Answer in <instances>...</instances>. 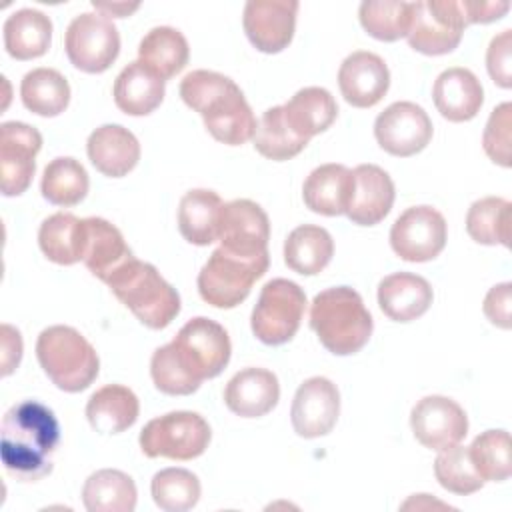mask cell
I'll return each instance as SVG.
<instances>
[{
    "label": "cell",
    "mask_w": 512,
    "mask_h": 512,
    "mask_svg": "<svg viewBox=\"0 0 512 512\" xmlns=\"http://www.w3.org/2000/svg\"><path fill=\"white\" fill-rule=\"evenodd\" d=\"M512 302V284L510 282H502L494 288H490V292L484 298V314L486 318L498 326L508 330L510 328V304Z\"/></svg>",
    "instance_id": "7dc6e473"
},
{
    "label": "cell",
    "mask_w": 512,
    "mask_h": 512,
    "mask_svg": "<svg viewBox=\"0 0 512 512\" xmlns=\"http://www.w3.org/2000/svg\"><path fill=\"white\" fill-rule=\"evenodd\" d=\"M374 136L384 152L408 158L422 152L432 140V120L414 102H394L378 114Z\"/></svg>",
    "instance_id": "4fadbf2b"
},
{
    "label": "cell",
    "mask_w": 512,
    "mask_h": 512,
    "mask_svg": "<svg viewBox=\"0 0 512 512\" xmlns=\"http://www.w3.org/2000/svg\"><path fill=\"white\" fill-rule=\"evenodd\" d=\"M510 128H512V104L502 102L496 106L486 122L482 134V146L488 158L504 168L510 166Z\"/></svg>",
    "instance_id": "f6af8a7d"
},
{
    "label": "cell",
    "mask_w": 512,
    "mask_h": 512,
    "mask_svg": "<svg viewBox=\"0 0 512 512\" xmlns=\"http://www.w3.org/2000/svg\"><path fill=\"white\" fill-rule=\"evenodd\" d=\"M92 6L96 10H100V14H104L106 18L112 14L114 18H124L128 14H132L134 10H138L140 4H126V2H112V4H102V2H92Z\"/></svg>",
    "instance_id": "f907efd6"
},
{
    "label": "cell",
    "mask_w": 512,
    "mask_h": 512,
    "mask_svg": "<svg viewBox=\"0 0 512 512\" xmlns=\"http://www.w3.org/2000/svg\"><path fill=\"white\" fill-rule=\"evenodd\" d=\"M282 112L292 132L310 140L332 126L338 116V104L326 88L308 86L282 104Z\"/></svg>",
    "instance_id": "f1b7e54d"
},
{
    "label": "cell",
    "mask_w": 512,
    "mask_h": 512,
    "mask_svg": "<svg viewBox=\"0 0 512 512\" xmlns=\"http://www.w3.org/2000/svg\"><path fill=\"white\" fill-rule=\"evenodd\" d=\"M92 166L110 178H122L140 160V144L136 136L120 124H104L96 128L86 142Z\"/></svg>",
    "instance_id": "7402d4cb"
},
{
    "label": "cell",
    "mask_w": 512,
    "mask_h": 512,
    "mask_svg": "<svg viewBox=\"0 0 512 512\" xmlns=\"http://www.w3.org/2000/svg\"><path fill=\"white\" fill-rule=\"evenodd\" d=\"M252 142H254V148L264 158L282 162L300 154L310 140L300 138L298 134L292 132V128L284 118L282 106H272L258 120Z\"/></svg>",
    "instance_id": "f35d334b"
},
{
    "label": "cell",
    "mask_w": 512,
    "mask_h": 512,
    "mask_svg": "<svg viewBox=\"0 0 512 512\" xmlns=\"http://www.w3.org/2000/svg\"><path fill=\"white\" fill-rule=\"evenodd\" d=\"M434 292L426 278L412 272H394L378 284L380 310L394 322H412L432 304Z\"/></svg>",
    "instance_id": "cb8c5ba5"
},
{
    "label": "cell",
    "mask_w": 512,
    "mask_h": 512,
    "mask_svg": "<svg viewBox=\"0 0 512 512\" xmlns=\"http://www.w3.org/2000/svg\"><path fill=\"white\" fill-rule=\"evenodd\" d=\"M436 110L450 122L472 120L484 102V90L480 80L468 68L444 70L432 88Z\"/></svg>",
    "instance_id": "603a6c76"
},
{
    "label": "cell",
    "mask_w": 512,
    "mask_h": 512,
    "mask_svg": "<svg viewBox=\"0 0 512 512\" xmlns=\"http://www.w3.org/2000/svg\"><path fill=\"white\" fill-rule=\"evenodd\" d=\"M416 440L430 450H444L468 434V418L458 402L446 396H426L410 412Z\"/></svg>",
    "instance_id": "2e32d148"
},
{
    "label": "cell",
    "mask_w": 512,
    "mask_h": 512,
    "mask_svg": "<svg viewBox=\"0 0 512 512\" xmlns=\"http://www.w3.org/2000/svg\"><path fill=\"white\" fill-rule=\"evenodd\" d=\"M170 348L184 372L200 384L206 378L218 376L228 366L232 354L228 332L204 316L188 320L170 342Z\"/></svg>",
    "instance_id": "52a82bcc"
},
{
    "label": "cell",
    "mask_w": 512,
    "mask_h": 512,
    "mask_svg": "<svg viewBox=\"0 0 512 512\" xmlns=\"http://www.w3.org/2000/svg\"><path fill=\"white\" fill-rule=\"evenodd\" d=\"M340 414V392L336 384L324 376L304 380L292 400V426L302 438H318L328 434Z\"/></svg>",
    "instance_id": "ac0fdd59"
},
{
    "label": "cell",
    "mask_w": 512,
    "mask_h": 512,
    "mask_svg": "<svg viewBox=\"0 0 512 512\" xmlns=\"http://www.w3.org/2000/svg\"><path fill=\"white\" fill-rule=\"evenodd\" d=\"M352 192V170L344 164H322L314 168L302 186L304 204L322 216L346 214Z\"/></svg>",
    "instance_id": "484cf974"
},
{
    "label": "cell",
    "mask_w": 512,
    "mask_h": 512,
    "mask_svg": "<svg viewBox=\"0 0 512 512\" xmlns=\"http://www.w3.org/2000/svg\"><path fill=\"white\" fill-rule=\"evenodd\" d=\"M412 4L408 44L420 54L440 56L452 52L466 28L458 0H418Z\"/></svg>",
    "instance_id": "8fae6325"
},
{
    "label": "cell",
    "mask_w": 512,
    "mask_h": 512,
    "mask_svg": "<svg viewBox=\"0 0 512 512\" xmlns=\"http://www.w3.org/2000/svg\"><path fill=\"white\" fill-rule=\"evenodd\" d=\"M338 86L350 106L370 108L388 92L390 72L378 54L358 50L346 56L340 64Z\"/></svg>",
    "instance_id": "d6986e66"
},
{
    "label": "cell",
    "mask_w": 512,
    "mask_h": 512,
    "mask_svg": "<svg viewBox=\"0 0 512 512\" xmlns=\"http://www.w3.org/2000/svg\"><path fill=\"white\" fill-rule=\"evenodd\" d=\"M474 470L484 482H502L512 474L510 434L506 430H486L468 446Z\"/></svg>",
    "instance_id": "b9f144b4"
},
{
    "label": "cell",
    "mask_w": 512,
    "mask_h": 512,
    "mask_svg": "<svg viewBox=\"0 0 512 512\" xmlns=\"http://www.w3.org/2000/svg\"><path fill=\"white\" fill-rule=\"evenodd\" d=\"M394 196V182L386 170L376 164H360L352 170L346 216L358 226H374L388 216Z\"/></svg>",
    "instance_id": "ffe728a7"
},
{
    "label": "cell",
    "mask_w": 512,
    "mask_h": 512,
    "mask_svg": "<svg viewBox=\"0 0 512 512\" xmlns=\"http://www.w3.org/2000/svg\"><path fill=\"white\" fill-rule=\"evenodd\" d=\"M334 256V240L330 232L316 224L294 228L284 242V262L302 276L320 274Z\"/></svg>",
    "instance_id": "1f68e13d"
},
{
    "label": "cell",
    "mask_w": 512,
    "mask_h": 512,
    "mask_svg": "<svg viewBox=\"0 0 512 512\" xmlns=\"http://www.w3.org/2000/svg\"><path fill=\"white\" fill-rule=\"evenodd\" d=\"M270 222L260 204L240 198L222 204L218 240L220 248L240 256H260L268 252Z\"/></svg>",
    "instance_id": "9a60e30c"
},
{
    "label": "cell",
    "mask_w": 512,
    "mask_h": 512,
    "mask_svg": "<svg viewBox=\"0 0 512 512\" xmlns=\"http://www.w3.org/2000/svg\"><path fill=\"white\" fill-rule=\"evenodd\" d=\"M84 228H86V240H84L82 262L96 278H100L102 282H108L110 276L122 264L134 258V254L126 246L122 232L108 220L90 216V218H84Z\"/></svg>",
    "instance_id": "d4e9b609"
},
{
    "label": "cell",
    "mask_w": 512,
    "mask_h": 512,
    "mask_svg": "<svg viewBox=\"0 0 512 512\" xmlns=\"http://www.w3.org/2000/svg\"><path fill=\"white\" fill-rule=\"evenodd\" d=\"M270 256H240L216 248L198 274V292L214 308H234L246 300L252 284L268 270Z\"/></svg>",
    "instance_id": "8992f818"
},
{
    "label": "cell",
    "mask_w": 512,
    "mask_h": 512,
    "mask_svg": "<svg viewBox=\"0 0 512 512\" xmlns=\"http://www.w3.org/2000/svg\"><path fill=\"white\" fill-rule=\"evenodd\" d=\"M278 398V378L266 368H244L236 372L224 388L226 406L242 418L268 414L278 404Z\"/></svg>",
    "instance_id": "44dd1931"
},
{
    "label": "cell",
    "mask_w": 512,
    "mask_h": 512,
    "mask_svg": "<svg viewBox=\"0 0 512 512\" xmlns=\"http://www.w3.org/2000/svg\"><path fill=\"white\" fill-rule=\"evenodd\" d=\"M310 326L328 352L350 356L368 344L374 322L356 290L334 286L314 296Z\"/></svg>",
    "instance_id": "3957f363"
},
{
    "label": "cell",
    "mask_w": 512,
    "mask_h": 512,
    "mask_svg": "<svg viewBox=\"0 0 512 512\" xmlns=\"http://www.w3.org/2000/svg\"><path fill=\"white\" fill-rule=\"evenodd\" d=\"M36 356L52 384L64 392L86 390L100 370L94 346L72 326L58 324L42 330Z\"/></svg>",
    "instance_id": "5b68a950"
},
{
    "label": "cell",
    "mask_w": 512,
    "mask_h": 512,
    "mask_svg": "<svg viewBox=\"0 0 512 512\" xmlns=\"http://www.w3.org/2000/svg\"><path fill=\"white\" fill-rule=\"evenodd\" d=\"M114 296L148 328H166L180 312V296L148 262L130 258L106 282Z\"/></svg>",
    "instance_id": "277c9868"
},
{
    "label": "cell",
    "mask_w": 512,
    "mask_h": 512,
    "mask_svg": "<svg viewBox=\"0 0 512 512\" xmlns=\"http://www.w3.org/2000/svg\"><path fill=\"white\" fill-rule=\"evenodd\" d=\"M222 200L214 190L196 188L182 196L178 206V228L186 242L208 246L218 240Z\"/></svg>",
    "instance_id": "4dcf8cb0"
},
{
    "label": "cell",
    "mask_w": 512,
    "mask_h": 512,
    "mask_svg": "<svg viewBox=\"0 0 512 512\" xmlns=\"http://www.w3.org/2000/svg\"><path fill=\"white\" fill-rule=\"evenodd\" d=\"M468 236L486 246H510L512 236V204L500 196H486L468 208L466 214Z\"/></svg>",
    "instance_id": "8d00e7d4"
},
{
    "label": "cell",
    "mask_w": 512,
    "mask_h": 512,
    "mask_svg": "<svg viewBox=\"0 0 512 512\" xmlns=\"http://www.w3.org/2000/svg\"><path fill=\"white\" fill-rule=\"evenodd\" d=\"M446 220L432 206H412L390 228V246L406 262L434 260L446 246Z\"/></svg>",
    "instance_id": "7c38bea8"
},
{
    "label": "cell",
    "mask_w": 512,
    "mask_h": 512,
    "mask_svg": "<svg viewBox=\"0 0 512 512\" xmlns=\"http://www.w3.org/2000/svg\"><path fill=\"white\" fill-rule=\"evenodd\" d=\"M150 374L154 386L170 396H188L200 388V382L190 378L172 354L170 344L156 348L150 360Z\"/></svg>",
    "instance_id": "ee69618b"
},
{
    "label": "cell",
    "mask_w": 512,
    "mask_h": 512,
    "mask_svg": "<svg viewBox=\"0 0 512 512\" xmlns=\"http://www.w3.org/2000/svg\"><path fill=\"white\" fill-rule=\"evenodd\" d=\"M358 18L362 28L376 40L396 42L408 36L412 4L400 0H366L360 4Z\"/></svg>",
    "instance_id": "ab89813d"
},
{
    "label": "cell",
    "mask_w": 512,
    "mask_h": 512,
    "mask_svg": "<svg viewBox=\"0 0 512 512\" xmlns=\"http://www.w3.org/2000/svg\"><path fill=\"white\" fill-rule=\"evenodd\" d=\"M64 48L74 68L86 74H100L118 58L120 34L104 14L84 12L68 24Z\"/></svg>",
    "instance_id": "30bf717a"
},
{
    "label": "cell",
    "mask_w": 512,
    "mask_h": 512,
    "mask_svg": "<svg viewBox=\"0 0 512 512\" xmlns=\"http://www.w3.org/2000/svg\"><path fill=\"white\" fill-rule=\"evenodd\" d=\"M4 48L16 60L40 58L52 42V20L34 8L12 12L4 22Z\"/></svg>",
    "instance_id": "f546056e"
},
{
    "label": "cell",
    "mask_w": 512,
    "mask_h": 512,
    "mask_svg": "<svg viewBox=\"0 0 512 512\" xmlns=\"http://www.w3.org/2000/svg\"><path fill=\"white\" fill-rule=\"evenodd\" d=\"M138 412L140 404L136 394L122 384H106L98 388L86 404V418L100 434L128 430L138 420Z\"/></svg>",
    "instance_id": "83f0119b"
},
{
    "label": "cell",
    "mask_w": 512,
    "mask_h": 512,
    "mask_svg": "<svg viewBox=\"0 0 512 512\" xmlns=\"http://www.w3.org/2000/svg\"><path fill=\"white\" fill-rule=\"evenodd\" d=\"M84 240V220L70 212H56L48 216L38 230L40 250L48 260L62 266H70L82 260Z\"/></svg>",
    "instance_id": "836d02e7"
},
{
    "label": "cell",
    "mask_w": 512,
    "mask_h": 512,
    "mask_svg": "<svg viewBox=\"0 0 512 512\" xmlns=\"http://www.w3.org/2000/svg\"><path fill=\"white\" fill-rule=\"evenodd\" d=\"M296 14V0H250L244 6L242 26L256 50L276 54L292 42Z\"/></svg>",
    "instance_id": "e0dca14e"
},
{
    "label": "cell",
    "mask_w": 512,
    "mask_h": 512,
    "mask_svg": "<svg viewBox=\"0 0 512 512\" xmlns=\"http://www.w3.org/2000/svg\"><path fill=\"white\" fill-rule=\"evenodd\" d=\"M88 172L86 168L70 156L54 158L46 164L40 190L42 196L54 206H76L88 194Z\"/></svg>",
    "instance_id": "74e56055"
},
{
    "label": "cell",
    "mask_w": 512,
    "mask_h": 512,
    "mask_svg": "<svg viewBox=\"0 0 512 512\" xmlns=\"http://www.w3.org/2000/svg\"><path fill=\"white\" fill-rule=\"evenodd\" d=\"M40 148L42 136L34 126L16 120L0 126V188L4 196H20L28 190Z\"/></svg>",
    "instance_id": "5bb4252c"
},
{
    "label": "cell",
    "mask_w": 512,
    "mask_h": 512,
    "mask_svg": "<svg viewBox=\"0 0 512 512\" xmlns=\"http://www.w3.org/2000/svg\"><path fill=\"white\" fill-rule=\"evenodd\" d=\"M136 496L134 480L114 468L96 470L82 488V502L90 512H132Z\"/></svg>",
    "instance_id": "e575fe53"
},
{
    "label": "cell",
    "mask_w": 512,
    "mask_h": 512,
    "mask_svg": "<svg viewBox=\"0 0 512 512\" xmlns=\"http://www.w3.org/2000/svg\"><path fill=\"white\" fill-rule=\"evenodd\" d=\"M512 30H504L492 38L486 52V68L500 88L512 86Z\"/></svg>",
    "instance_id": "bcb514c9"
},
{
    "label": "cell",
    "mask_w": 512,
    "mask_h": 512,
    "mask_svg": "<svg viewBox=\"0 0 512 512\" xmlns=\"http://www.w3.org/2000/svg\"><path fill=\"white\" fill-rule=\"evenodd\" d=\"M306 310L304 290L286 278H274L260 290L258 302L252 310V332L268 344L280 346L294 338Z\"/></svg>",
    "instance_id": "9c48e42d"
},
{
    "label": "cell",
    "mask_w": 512,
    "mask_h": 512,
    "mask_svg": "<svg viewBox=\"0 0 512 512\" xmlns=\"http://www.w3.org/2000/svg\"><path fill=\"white\" fill-rule=\"evenodd\" d=\"M20 98L30 112L52 118L68 108L70 86L58 70L34 68L22 78Z\"/></svg>",
    "instance_id": "d590c367"
},
{
    "label": "cell",
    "mask_w": 512,
    "mask_h": 512,
    "mask_svg": "<svg viewBox=\"0 0 512 512\" xmlns=\"http://www.w3.org/2000/svg\"><path fill=\"white\" fill-rule=\"evenodd\" d=\"M460 14L464 24H488L500 20L508 10V2H474V0H458Z\"/></svg>",
    "instance_id": "c3c4849f"
},
{
    "label": "cell",
    "mask_w": 512,
    "mask_h": 512,
    "mask_svg": "<svg viewBox=\"0 0 512 512\" xmlns=\"http://www.w3.org/2000/svg\"><path fill=\"white\" fill-rule=\"evenodd\" d=\"M164 100V80L140 60L130 62L114 80V102L128 116H146Z\"/></svg>",
    "instance_id": "4316f807"
},
{
    "label": "cell",
    "mask_w": 512,
    "mask_h": 512,
    "mask_svg": "<svg viewBox=\"0 0 512 512\" xmlns=\"http://www.w3.org/2000/svg\"><path fill=\"white\" fill-rule=\"evenodd\" d=\"M60 442L54 412L36 402L14 404L0 424V456L4 468L22 482H36L52 472V456Z\"/></svg>",
    "instance_id": "6da1fadb"
},
{
    "label": "cell",
    "mask_w": 512,
    "mask_h": 512,
    "mask_svg": "<svg viewBox=\"0 0 512 512\" xmlns=\"http://www.w3.org/2000/svg\"><path fill=\"white\" fill-rule=\"evenodd\" d=\"M434 476L444 490L460 496L472 494L484 486V480L474 470L468 448L458 444L440 450L434 460Z\"/></svg>",
    "instance_id": "7bdbcfd3"
},
{
    "label": "cell",
    "mask_w": 512,
    "mask_h": 512,
    "mask_svg": "<svg viewBox=\"0 0 512 512\" xmlns=\"http://www.w3.org/2000/svg\"><path fill=\"white\" fill-rule=\"evenodd\" d=\"M212 432L208 422L190 410H176L150 420L140 432V448L148 458L192 460L206 452Z\"/></svg>",
    "instance_id": "ba28073f"
},
{
    "label": "cell",
    "mask_w": 512,
    "mask_h": 512,
    "mask_svg": "<svg viewBox=\"0 0 512 512\" xmlns=\"http://www.w3.org/2000/svg\"><path fill=\"white\" fill-rule=\"evenodd\" d=\"M2 374L8 376L22 358V338L20 332L8 324L2 326Z\"/></svg>",
    "instance_id": "681fc988"
},
{
    "label": "cell",
    "mask_w": 512,
    "mask_h": 512,
    "mask_svg": "<svg viewBox=\"0 0 512 512\" xmlns=\"http://www.w3.org/2000/svg\"><path fill=\"white\" fill-rule=\"evenodd\" d=\"M190 58L184 34L172 26L152 28L138 46V60L148 66L164 82L176 76Z\"/></svg>",
    "instance_id": "d6a6232c"
},
{
    "label": "cell",
    "mask_w": 512,
    "mask_h": 512,
    "mask_svg": "<svg viewBox=\"0 0 512 512\" xmlns=\"http://www.w3.org/2000/svg\"><path fill=\"white\" fill-rule=\"evenodd\" d=\"M156 506L164 512H186L200 500V480L186 468H164L150 484Z\"/></svg>",
    "instance_id": "60d3db41"
},
{
    "label": "cell",
    "mask_w": 512,
    "mask_h": 512,
    "mask_svg": "<svg viewBox=\"0 0 512 512\" xmlns=\"http://www.w3.org/2000/svg\"><path fill=\"white\" fill-rule=\"evenodd\" d=\"M180 98L196 110L214 140L240 146L256 132V116L234 80L212 70H192L180 82Z\"/></svg>",
    "instance_id": "7a4b0ae2"
}]
</instances>
